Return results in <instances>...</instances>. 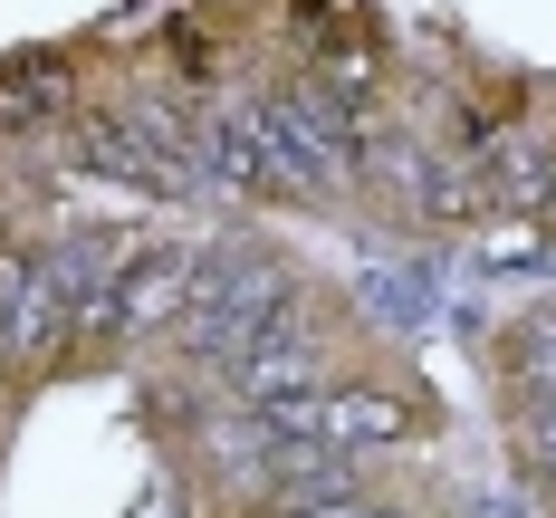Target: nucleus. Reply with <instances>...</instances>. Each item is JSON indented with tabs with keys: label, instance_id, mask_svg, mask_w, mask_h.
<instances>
[{
	"label": "nucleus",
	"instance_id": "f257e3e1",
	"mask_svg": "<svg viewBox=\"0 0 556 518\" xmlns=\"http://www.w3.org/2000/svg\"><path fill=\"white\" fill-rule=\"evenodd\" d=\"M307 317V279L260 250V240H212V269H202V298L182 307V327H173V355H182V375H222L230 355H250L260 337L278 327H298Z\"/></svg>",
	"mask_w": 556,
	"mask_h": 518
},
{
	"label": "nucleus",
	"instance_id": "f03ea898",
	"mask_svg": "<svg viewBox=\"0 0 556 518\" xmlns=\"http://www.w3.org/2000/svg\"><path fill=\"white\" fill-rule=\"evenodd\" d=\"M250 115H260V154H269L278 202H336L355 182V144H345V125L327 115L317 77H288L269 97H250Z\"/></svg>",
	"mask_w": 556,
	"mask_h": 518
},
{
	"label": "nucleus",
	"instance_id": "7ed1b4c3",
	"mask_svg": "<svg viewBox=\"0 0 556 518\" xmlns=\"http://www.w3.org/2000/svg\"><path fill=\"white\" fill-rule=\"evenodd\" d=\"M202 269H212V240H144L125 260L115 298H106V337L115 345H164L182 327V307L202 298Z\"/></svg>",
	"mask_w": 556,
	"mask_h": 518
},
{
	"label": "nucleus",
	"instance_id": "20e7f679",
	"mask_svg": "<svg viewBox=\"0 0 556 518\" xmlns=\"http://www.w3.org/2000/svg\"><path fill=\"white\" fill-rule=\"evenodd\" d=\"M413 432H422V394H413V384H393V375H327V394H317V442L375 460V452H403Z\"/></svg>",
	"mask_w": 556,
	"mask_h": 518
},
{
	"label": "nucleus",
	"instance_id": "39448f33",
	"mask_svg": "<svg viewBox=\"0 0 556 518\" xmlns=\"http://www.w3.org/2000/svg\"><path fill=\"white\" fill-rule=\"evenodd\" d=\"M240 490H250V509H260V518H307V509L355 500V490H365V460L336 452V442H278Z\"/></svg>",
	"mask_w": 556,
	"mask_h": 518
},
{
	"label": "nucleus",
	"instance_id": "423d86ee",
	"mask_svg": "<svg viewBox=\"0 0 556 518\" xmlns=\"http://www.w3.org/2000/svg\"><path fill=\"white\" fill-rule=\"evenodd\" d=\"M327 375H336V345H327V327H307V317H298V327L260 337L250 355H230L222 375H212V394L250 413V403H278V394H317Z\"/></svg>",
	"mask_w": 556,
	"mask_h": 518
},
{
	"label": "nucleus",
	"instance_id": "0eeeda50",
	"mask_svg": "<svg viewBox=\"0 0 556 518\" xmlns=\"http://www.w3.org/2000/svg\"><path fill=\"white\" fill-rule=\"evenodd\" d=\"M67 106H77V77H67L58 49H20L10 67H0V144H20V135H39V125L58 135Z\"/></svg>",
	"mask_w": 556,
	"mask_h": 518
},
{
	"label": "nucleus",
	"instance_id": "6e6552de",
	"mask_svg": "<svg viewBox=\"0 0 556 518\" xmlns=\"http://www.w3.org/2000/svg\"><path fill=\"white\" fill-rule=\"evenodd\" d=\"M413 202H422V222H480L490 212V173L470 154H432V164H413Z\"/></svg>",
	"mask_w": 556,
	"mask_h": 518
},
{
	"label": "nucleus",
	"instance_id": "1a4fd4ad",
	"mask_svg": "<svg viewBox=\"0 0 556 518\" xmlns=\"http://www.w3.org/2000/svg\"><path fill=\"white\" fill-rule=\"evenodd\" d=\"M500 365H508V394L556 403V317H518L508 345H500Z\"/></svg>",
	"mask_w": 556,
	"mask_h": 518
},
{
	"label": "nucleus",
	"instance_id": "9d476101",
	"mask_svg": "<svg viewBox=\"0 0 556 518\" xmlns=\"http://www.w3.org/2000/svg\"><path fill=\"white\" fill-rule=\"evenodd\" d=\"M508 460L538 480L556 500V403H538V394H508Z\"/></svg>",
	"mask_w": 556,
	"mask_h": 518
},
{
	"label": "nucleus",
	"instance_id": "9b49d317",
	"mask_svg": "<svg viewBox=\"0 0 556 518\" xmlns=\"http://www.w3.org/2000/svg\"><path fill=\"white\" fill-rule=\"evenodd\" d=\"M39 279H49V250L39 240H0V337L20 327V307L39 298Z\"/></svg>",
	"mask_w": 556,
	"mask_h": 518
},
{
	"label": "nucleus",
	"instance_id": "f8f14e48",
	"mask_svg": "<svg viewBox=\"0 0 556 518\" xmlns=\"http://www.w3.org/2000/svg\"><path fill=\"white\" fill-rule=\"evenodd\" d=\"M307 518H403V509H375V500L355 490V500H336V509H307Z\"/></svg>",
	"mask_w": 556,
	"mask_h": 518
},
{
	"label": "nucleus",
	"instance_id": "ddd939ff",
	"mask_svg": "<svg viewBox=\"0 0 556 518\" xmlns=\"http://www.w3.org/2000/svg\"><path fill=\"white\" fill-rule=\"evenodd\" d=\"M0 182H10V144H0Z\"/></svg>",
	"mask_w": 556,
	"mask_h": 518
}]
</instances>
